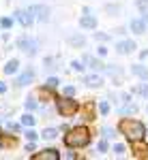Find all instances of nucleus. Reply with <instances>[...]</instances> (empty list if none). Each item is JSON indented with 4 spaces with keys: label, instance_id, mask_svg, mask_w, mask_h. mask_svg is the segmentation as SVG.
<instances>
[{
    "label": "nucleus",
    "instance_id": "nucleus-1",
    "mask_svg": "<svg viewBox=\"0 0 148 160\" xmlns=\"http://www.w3.org/2000/svg\"><path fill=\"white\" fill-rule=\"evenodd\" d=\"M118 130L123 132L129 141H137V139H144L146 135V126L137 120H131V118H124L118 122Z\"/></svg>",
    "mask_w": 148,
    "mask_h": 160
},
{
    "label": "nucleus",
    "instance_id": "nucleus-2",
    "mask_svg": "<svg viewBox=\"0 0 148 160\" xmlns=\"http://www.w3.org/2000/svg\"><path fill=\"white\" fill-rule=\"evenodd\" d=\"M64 143L69 148H86L88 143H90V130H88L86 126H75V128H71L67 132Z\"/></svg>",
    "mask_w": 148,
    "mask_h": 160
},
{
    "label": "nucleus",
    "instance_id": "nucleus-3",
    "mask_svg": "<svg viewBox=\"0 0 148 160\" xmlns=\"http://www.w3.org/2000/svg\"><path fill=\"white\" fill-rule=\"evenodd\" d=\"M79 111V102L75 98H71V96H67V98H60L58 100V113L60 115H64V118H71V115H75Z\"/></svg>",
    "mask_w": 148,
    "mask_h": 160
},
{
    "label": "nucleus",
    "instance_id": "nucleus-4",
    "mask_svg": "<svg viewBox=\"0 0 148 160\" xmlns=\"http://www.w3.org/2000/svg\"><path fill=\"white\" fill-rule=\"evenodd\" d=\"M131 143H133V156L135 158H148V145L144 143V139H137Z\"/></svg>",
    "mask_w": 148,
    "mask_h": 160
},
{
    "label": "nucleus",
    "instance_id": "nucleus-5",
    "mask_svg": "<svg viewBox=\"0 0 148 160\" xmlns=\"http://www.w3.org/2000/svg\"><path fill=\"white\" fill-rule=\"evenodd\" d=\"M35 160H60V154H58V149H43V152H39L32 156Z\"/></svg>",
    "mask_w": 148,
    "mask_h": 160
},
{
    "label": "nucleus",
    "instance_id": "nucleus-6",
    "mask_svg": "<svg viewBox=\"0 0 148 160\" xmlns=\"http://www.w3.org/2000/svg\"><path fill=\"white\" fill-rule=\"evenodd\" d=\"M17 47L28 51V53H37V43L30 41V38H19V41H17Z\"/></svg>",
    "mask_w": 148,
    "mask_h": 160
},
{
    "label": "nucleus",
    "instance_id": "nucleus-7",
    "mask_svg": "<svg viewBox=\"0 0 148 160\" xmlns=\"http://www.w3.org/2000/svg\"><path fill=\"white\" fill-rule=\"evenodd\" d=\"M15 19H17V22H19L22 26H24V28H28V26L35 22V17H32L30 13H26V11H17V13H15Z\"/></svg>",
    "mask_w": 148,
    "mask_h": 160
},
{
    "label": "nucleus",
    "instance_id": "nucleus-8",
    "mask_svg": "<svg viewBox=\"0 0 148 160\" xmlns=\"http://www.w3.org/2000/svg\"><path fill=\"white\" fill-rule=\"evenodd\" d=\"M133 49H135V43H133V41H120V43L116 45V51H118V53H131Z\"/></svg>",
    "mask_w": 148,
    "mask_h": 160
},
{
    "label": "nucleus",
    "instance_id": "nucleus-9",
    "mask_svg": "<svg viewBox=\"0 0 148 160\" xmlns=\"http://www.w3.org/2000/svg\"><path fill=\"white\" fill-rule=\"evenodd\" d=\"M146 22H144V19H133V22H131V30H133V32H135V34H144V32H146Z\"/></svg>",
    "mask_w": 148,
    "mask_h": 160
},
{
    "label": "nucleus",
    "instance_id": "nucleus-10",
    "mask_svg": "<svg viewBox=\"0 0 148 160\" xmlns=\"http://www.w3.org/2000/svg\"><path fill=\"white\" fill-rule=\"evenodd\" d=\"M133 75L135 77H140V79H144V81H148V68L146 66H142V64H133Z\"/></svg>",
    "mask_w": 148,
    "mask_h": 160
},
{
    "label": "nucleus",
    "instance_id": "nucleus-11",
    "mask_svg": "<svg viewBox=\"0 0 148 160\" xmlns=\"http://www.w3.org/2000/svg\"><path fill=\"white\" fill-rule=\"evenodd\" d=\"M84 83H88L90 88H99V86H103V79L99 75H88V77H84Z\"/></svg>",
    "mask_w": 148,
    "mask_h": 160
},
{
    "label": "nucleus",
    "instance_id": "nucleus-12",
    "mask_svg": "<svg viewBox=\"0 0 148 160\" xmlns=\"http://www.w3.org/2000/svg\"><path fill=\"white\" fill-rule=\"evenodd\" d=\"M79 24H82V28H88V30H92V28H95V26H97V19H95V17H92V15H84V17H82V22H79Z\"/></svg>",
    "mask_w": 148,
    "mask_h": 160
},
{
    "label": "nucleus",
    "instance_id": "nucleus-13",
    "mask_svg": "<svg viewBox=\"0 0 148 160\" xmlns=\"http://www.w3.org/2000/svg\"><path fill=\"white\" fill-rule=\"evenodd\" d=\"M17 68H19V62H17V60H9V62H7V66H4V73L13 75V73H17Z\"/></svg>",
    "mask_w": 148,
    "mask_h": 160
},
{
    "label": "nucleus",
    "instance_id": "nucleus-14",
    "mask_svg": "<svg viewBox=\"0 0 148 160\" xmlns=\"http://www.w3.org/2000/svg\"><path fill=\"white\" fill-rule=\"evenodd\" d=\"M32 77H35V73H32V71H26V73L17 79V86H26L28 81H32Z\"/></svg>",
    "mask_w": 148,
    "mask_h": 160
},
{
    "label": "nucleus",
    "instance_id": "nucleus-15",
    "mask_svg": "<svg viewBox=\"0 0 148 160\" xmlns=\"http://www.w3.org/2000/svg\"><path fill=\"white\" fill-rule=\"evenodd\" d=\"M84 113H86V120H95V102H86Z\"/></svg>",
    "mask_w": 148,
    "mask_h": 160
},
{
    "label": "nucleus",
    "instance_id": "nucleus-16",
    "mask_svg": "<svg viewBox=\"0 0 148 160\" xmlns=\"http://www.w3.org/2000/svg\"><path fill=\"white\" fill-rule=\"evenodd\" d=\"M0 145H2V148H11V145H15V137L2 135L0 137Z\"/></svg>",
    "mask_w": 148,
    "mask_h": 160
},
{
    "label": "nucleus",
    "instance_id": "nucleus-17",
    "mask_svg": "<svg viewBox=\"0 0 148 160\" xmlns=\"http://www.w3.org/2000/svg\"><path fill=\"white\" fill-rule=\"evenodd\" d=\"M84 62H88V64H90V66H92V68H97V71H101V68H105V64H101V62H97L95 60V58H84Z\"/></svg>",
    "mask_w": 148,
    "mask_h": 160
},
{
    "label": "nucleus",
    "instance_id": "nucleus-18",
    "mask_svg": "<svg viewBox=\"0 0 148 160\" xmlns=\"http://www.w3.org/2000/svg\"><path fill=\"white\" fill-rule=\"evenodd\" d=\"M43 137H45V139H56V137H58V130H56V128H45V130H43Z\"/></svg>",
    "mask_w": 148,
    "mask_h": 160
},
{
    "label": "nucleus",
    "instance_id": "nucleus-19",
    "mask_svg": "<svg viewBox=\"0 0 148 160\" xmlns=\"http://www.w3.org/2000/svg\"><path fill=\"white\" fill-rule=\"evenodd\" d=\"M35 120H37V118H32L30 113H26L24 118H22V124H24V126H35Z\"/></svg>",
    "mask_w": 148,
    "mask_h": 160
},
{
    "label": "nucleus",
    "instance_id": "nucleus-20",
    "mask_svg": "<svg viewBox=\"0 0 148 160\" xmlns=\"http://www.w3.org/2000/svg\"><path fill=\"white\" fill-rule=\"evenodd\" d=\"M0 26H2L4 30H9V28L13 26V19L11 17H2V19H0Z\"/></svg>",
    "mask_w": 148,
    "mask_h": 160
},
{
    "label": "nucleus",
    "instance_id": "nucleus-21",
    "mask_svg": "<svg viewBox=\"0 0 148 160\" xmlns=\"http://www.w3.org/2000/svg\"><path fill=\"white\" fill-rule=\"evenodd\" d=\"M58 83H60V81H58L56 77H49L47 81H45V88H49V90H54V88L58 86Z\"/></svg>",
    "mask_w": 148,
    "mask_h": 160
},
{
    "label": "nucleus",
    "instance_id": "nucleus-22",
    "mask_svg": "<svg viewBox=\"0 0 148 160\" xmlns=\"http://www.w3.org/2000/svg\"><path fill=\"white\" fill-rule=\"evenodd\" d=\"M99 111H101L103 115H107V113H110V105H107L105 100H101V102H99Z\"/></svg>",
    "mask_w": 148,
    "mask_h": 160
},
{
    "label": "nucleus",
    "instance_id": "nucleus-23",
    "mask_svg": "<svg viewBox=\"0 0 148 160\" xmlns=\"http://www.w3.org/2000/svg\"><path fill=\"white\" fill-rule=\"evenodd\" d=\"M26 109H28V111L37 109V100H35V98H28V100H26Z\"/></svg>",
    "mask_w": 148,
    "mask_h": 160
},
{
    "label": "nucleus",
    "instance_id": "nucleus-24",
    "mask_svg": "<svg viewBox=\"0 0 148 160\" xmlns=\"http://www.w3.org/2000/svg\"><path fill=\"white\" fill-rule=\"evenodd\" d=\"M71 66H73V71H84V62H79V60H73Z\"/></svg>",
    "mask_w": 148,
    "mask_h": 160
},
{
    "label": "nucleus",
    "instance_id": "nucleus-25",
    "mask_svg": "<svg viewBox=\"0 0 148 160\" xmlns=\"http://www.w3.org/2000/svg\"><path fill=\"white\" fill-rule=\"evenodd\" d=\"M37 132H35V130H32V126H30V130H28V132H26V139H28V141H35V139H37Z\"/></svg>",
    "mask_w": 148,
    "mask_h": 160
},
{
    "label": "nucleus",
    "instance_id": "nucleus-26",
    "mask_svg": "<svg viewBox=\"0 0 148 160\" xmlns=\"http://www.w3.org/2000/svg\"><path fill=\"white\" fill-rule=\"evenodd\" d=\"M124 149H127V148H124L123 143H116V145H114V152H116L118 156H120V154H124Z\"/></svg>",
    "mask_w": 148,
    "mask_h": 160
},
{
    "label": "nucleus",
    "instance_id": "nucleus-27",
    "mask_svg": "<svg viewBox=\"0 0 148 160\" xmlns=\"http://www.w3.org/2000/svg\"><path fill=\"white\" fill-rule=\"evenodd\" d=\"M133 92H140V94H144V96L148 98V86H140V88H135Z\"/></svg>",
    "mask_w": 148,
    "mask_h": 160
},
{
    "label": "nucleus",
    "instance_id": "nucleus-28",
    "mask_svg": "<svg viewBox=\"0 0 148 160\" xmlns=\"http://www.w3.org/2000/svg\"><path fill=\"white\" fill-rule=\"evenodd\" d=\"M97 152H99V154H101V152H107V143H105V141H99Z\"/></svg>",
    "mask_w": 148,
    "mask_h": 160
},
{
    "label": "nucleus",
    "instance_id": "nucleus-29",
    "mask_svg": "<svg viewBox=\"0 0 148 160\" xmlns=\"http://www.w3.org/2000/svg\"><path fill=\"white\" fill-rule=\"evenodd\" d=\"M137 9L146 11V9H148V0H137Z\"/></svg>",
    "mask_w": 148,
    "mask_h": 160
},
{
    "label": "nucleus",
    "instance_id": "nucleus-30",
    "mask_svg": "<svg viewBox=\"0 0 148 160\" xmlns=\"http://www.w3.org/2000/svg\"><path fill=\"white\" fill-rule=\"evenodd\" d=\"M71 43H73V45H84V37H73Z\"/></svg>",
    "mask_w": 148,
    "mask_h": 160
},
{
    "label": "nucleus",
    "instance_id": "nucleus-31",
    "mask_svg": "<svg viewBox=\"0 0 148 160\" xmlns=\"http://www.w3.org/2000/svg\"><path fill=\"white\" fill-rule=\"evenodd\" d=\"M64 94H67V96H73V94H75V88L73 86H67V88H64Z\"/></svg>",
    "mask_w": 148,
    "mask_h": 160
},
{
    "label": "nucleus",
    "instance_id": "nucleus-32",
    "mask_svg": "<svg viewBox=\"0 0 148 160\" xmlns=\"http://www.w3.org/2000/svg\"><path fill=\"white\" fill-rule=\"evenodd\" d=\"M7 126H9V130H13V132H17V130H19V126H17V124H13V122H9Z\"/></svg>",
    "mask_w": 148,
    "mask_h": 160
},
{
    "label": "nucleus",
    "instance_id": "nucleus-33",
    "mask_svg": "<svg viewBox=\"0 0 148 160\" xmlns=\"http://www.w3.org/2000/svg\"><path fill=\"white\" fill-rule=\"evenodd\" d=\"M4 92H7V86H4V83H0V94H4Z\"/></svg>",
    "mask_w": 148,
    "mask_h": 160
},
{
    "label": "nucleus",
    "instance_id": "nucleus-34",
    "mask_svg": "<svg viewBox=\"0 0 148 160\" xmlns=\"http://www.w3.org/2000/svg\"><path fill=\"white\" fill-rule=\"evenodd\" d=\"M144 22H146V24H148V13H144Z\"/></svg>",
    "mask_w": 148,
    "mask_h": 160
}]
</instances>
